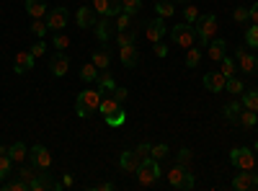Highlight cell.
Here are the masks:
<instances>
[{
  "label": "cell",
  "mask_w": 258,
  "mask_h": 191,
  "mask_svg": "<svg viewBox=\"0 0 258 191\" xmlns=\"http://www.w3.org/2000/svg\"><path fill=\"white\" fill-rule=\"evenodd\" d=\"M199 8H194V6H188V8H183V18H186V24H197L199 21Z\"/></svg>",
  "instance_id": "obj_45"
},
{
  "label": "cell",
  "mask_w": 258,
  "mask_h": 191,
  "mask_svg": "<svg viewBox=\"0 0 258 191\" xmlns=\"http://www.w3.org/2000/svg\"><path fill=\"white\" fill-rule=\"evenodd\" d=\"M235 62H238V68H240L245 75H255V73H258V57H253L245 47L235 49Z\"/></svg>",
  "instance_id": "obj_8"
},
{
  "label": "cell",
  "mask_w": 258,
  "mask_h": 191,
  "mask_svg": "<svg viewBox=\"0 0 258 191\" xmlns=\"http://www.w3.org/2000/svg\"><path fill=\"white\" fill-rule=\"evenodd\" d=\"M49 70H52V75H54V78L68 75V70H70V57L64 54V52H54V54H52V59H49Z\"/></svg>",
  "instance_id": "obj_15"
},
{
  "label": "cell",
  "mask_w": 258,
  "mask_h": 191,
  "mask_svg": "<svg viewBox=\"0 0 258 191\" xmlns=\"http://www.w3.org/2000/svg\"><path fill=\"white\" fill-rule=\"evenodd\" d=\"M155 11H158L160 18H168V16L176 13V8H173V3H170V0H158V3H155Z\"/></svg>",
  "instance_id": "obj_34"
},
{
  "label": "cell",
  "mask_w": 258,
  "mask_h": 191,
  "mask_svg": "<svg viewBox=\"0 0 258 191\" xmlns=\"http://www.w3.org/2000/svg\"><path fill=\"white\" fill-rule=\"evenodd\" d=\"M98 111L103 114V121L109 124V126H121V124L126 121V114H124V109H121V103H119L114 96H109V98H101V103H98Z\"/></svg>",
  "instance_id": "obj_1"
},
{
  "label": "cell",
  "mask_w": 258,
  "mask_h": 191,
  "mask_svg": "<svg viewBox=\"0 0 258 191\" xmlns=\"http://www.w3.org/2000/svg\"><path fill=\"white\" fill-rule=\"evenodd\" d=\"M245 44L258 49V24H253L250 29H245Z\"/></svg>",
  "instance_id": "obj_38"
},
{
  "label": "cell",
  "mask_w": 258,
  "mask_h": 191,
  "mask_svg": "<svg viewBox=\"0 0 258 191\" xmlns=\"http://www.w3.org/2000/svg\"><path fill=\"white\" fill-rule=\"evenodd\" d=\"M255 153H258V142H255Z\"/></svg>",
  "instance_id": "obj_56"
},
{
  "label": "cell",
  "mask_w": 258,
  "mask_h": 191,
  "mask_svg": "<svg viewBox=\"0 0 258 191\" xmlns=\"http://www.w3.org/2000/svg\"><path fill=\"white\" fill-rule=\"evenodd\" d=\"M93 31H96L98 41H103V44H109V39H111V34L116 31V29H114V18H109V16H101V18L96 21V26H93Z\"/></svg>",
  "instance_id": "obj_13"
},
{
  "label": "cell",
  "mask_w": 258,
  "mask_h": 191,
  "mask_svg": "<svg viewBox=\"0 0 258 191\" xmlns=\"http://www.w3.org/2000/svg\"><path fill=\"white\" fill-rule=\"evenodd\" d=\"M34 62H36V57L31 52H18L16 54V62H13V73L16 75H24V73L34 70Z\"/></svg>",
  "instance_id": "obj_18"
},
{
  "label": "cell",
  "mask_w": 258,
  "mask_h": 191,
  "mask_svg": "<svg viewBox=\"0 0 258 191\" xmlns=\"http://www.w3.org/2000/svg\"><path fill=\"white\" fill-rule=\"evenodd\" d=\"M47 188L59 191V188H62V183L52 181V173H49V171H39V173H36V178L29 183V191H47Z\"/></svg>",
  "instance_id": "obj_10"
},
{
  "label": "cell",
  "mask_w": 258,
  "mask_h": 191,
  "mask_svg": "<svg viewBox=\"0 0 258 191\" xmlns=\"http://www.w3.org/2000/svg\"><path fill=\"white\" fill-rule=\"evenodd\" d=\"M191 160H194V153L188 150V147H181V150H178V165L191 168Z\"/></svg>",
  "instance_id": "obj_43"
},
{
  "label": "cell",
  "mask_w": 258,
  "mask_h": 191,
  "mask_svg": "<svg viewBox=\"0 0 258 191\" xmlns=\"http://www.w3.org/2000/svg\"><path fill=\"white\" fill-rule=\"evenodd\" d=\"M26 155H29V150H26L24 142H13V145L8 147V158H11L13 163H24Z\"/></svg>",
  "instance_id": "obj_25"
},
{
  "label": "cell",
  "mask_w": 258,
  "mask_h": 191,
  "mask_svg": "<svg viewBox=\"0 0 258 191\" xmlns=\"http://www.w3.org/2000/svg\"><path fill=\"white\" fill-rule=\"evenodd\" d=\"M11 165H13V160L8 158V153L0 155V181H6L11 176Z\"/></svg>",
  "instance_id": "obj_39"
},
{
  "label": "cell",
  "mask_w": 258,
  "mask_h": 191,
  "mask_svg": "<svg viewBox=\"0 0 258 191\" xmlns=\"http://www.w3.org/2000/svg\"><path fill=\"white\" fill-rule=\"evenodd\" d=\"M29 158H31V165H36L39 171H49L52 168V153L44 145H34L29 150Z\"/></svg>",
  "instance_id": "obj_9"
},
{
  "label": "cell",
  "mask_w": 258,
  "mask_h": 191,
  "mask_svg": "<svg viewBox=\"0 0 258 191\" xmlns=\"http://www.w3.org/2000/svg\"><path fill=\"white\" fill-rule=\"evenodd\" d=\"M96 188H98V191H111V188H114V183H111V181H106V183H98Z\"/></svg>",
  "instance_id": "obj_52"
},
{
  "label": "cell",
  "mask_w": 258,
  "mask_h": 191,
  "mask_svg": "<svg viewBox=\"0 0 258 191\" xmlns=\"http://www.w3.org/2000/svg\"><path fill=\"white\" fill-rule=\"evenodd\" d=\"M47 29H49V31L68 29V11H64V8H52V11L47 13Z\"/></svg>",
  "instance_id": "obj_14"
},
{
  "label": "cell",
  "mask_w": 258,
  "mask_h": 191,
  "mask_svg": "<svg viewBox=\"0 0 258 191\" xmlns=\"http://www.w3.org/2000/svg\"><path fill=\"white\" fill-rule=\"evenodd\" d=\"M137 31L135 29H126V31H116V47H126V44H135Z\"/></svg>",
  "instance_id": "obj_30"
},
{
  "label": "cell",
  "mask_w": 258,
  "mask_h": 191,
  "mask_svg": "<svg viewBox=\"0 0 258 191\" xmlns=\"http://www.w3.org/2000/svg\"><path fill=\"white\" fill-rule=\"evenodd\" d=\"M98 103H101V91L93 88V91H80L78 98H75V114L80 119L91 116L93 111H98Z\"/></svg>",
  "instance_id": "obj_2"
},
{
  "label": "cell",
  "mask_w": 258,
  "mask_h": 191,
  "mask_svg": "<svg viewBox=\"0 0 258 191\" xmlns=\"http://www.w3.org/2000/svg\"><path fill=\"white\" fill-rule=\"evenodd\" d=\"M75 21H78V26H80V29H93V26H96V21H98L93 6H80L78 13H75Z\"/></svg>",
  "instance_id": "obj_17"
},
{
  "label": "cell",
  "mask_w": 258,
  "mask_h": 191,
  "mask_svg": "<svg viewBox=\"0 0 258 191\" xmlns=\"http://www.w3.org/2000/svg\"><path fill=\"white\" fill-rule=\"evenodd\" d=\"M119 3H121V11L129 13V16H137L140 8H142V0H119Z\"/></svg>",
  "instance_id": "obj_35"
},
{
  "label": "cell",
  "mask_w": 258,
  "mask_h": 191,
  "mask_svg": "<svg viewBox=\"0 0 258 191\" xmlns=\"http://www.w3.org/2000/svg\"><path fill=\"white\" fill-rule=\"evenodd\" d=\"M173 3H188V0H173Z\"/></svg>",
  "instance_id": "obj_55"
},
{
  "label": "cell",
  "mask_w": 258,
  "mask_h": 191,
  "mask_svg": "<svg viewBox=\"0 0 258 191\" xmlns=\"http://www.w3.org/2000/svg\"><path fill=\"white\" fill-rule=\"evenodd\" d=\"M248 16L253 24H258V3H253V8H248Z\"/></svg>",
  "instance_id": "obj_51"
},
{
  "label": "cell",
  "mask_w": 258,
  "mask_h": 191,
  "mask_svg": "<svg viewBox=\"0 0 258 191\" xmlns=\"http://www.w3.org/2000/svg\"><path fill=\"white\" fill-rule=\"evenodd\" d=\"M111 96H114L119 103H124V101L129 98V88H114V91H111Z\"/></svg>",
  "instance_id": "obj_47"
},
{
  "label": "cell",
  "mask_w": 258,
  "mask_h": 191,
  "mask_svg": "<svg viewBox=\"0 0 258 191\" xmlns=\"http://www.w3.org/2000/svg\"><path fill=\"white\" fill-rule=\"evenodd\" d=\"M165 34H168V26H165V18H160V16L150 21L147 29H145V36H147L150 44H155V41H160Z\"/></svg>",
  "instance_id": "obj_11"
},
{
  "label": "cell",
  "mask_w": 258,
  "mask_h": 191,
  "mask_svg": "<svg viewBox=\"0 0 258 191\" xmlns=\"http://www.w3.org/2000/svg\"><path fill=\"white\" fill-rule=\"evenodd\" d=\"M225 83H227V78L220 70H212V73L204 75V88L212 91V93H222L225 91Z\"/></svg>",
  "instance_id": "obj_16"
},
{
  "label": "cell",
  "mask_w": 258,
  "mask_h": 191,
  "mask_svg": "<svg viewBox=\"0 0 258 191\" xmlns=\"http://www.w3.org/2000/svg\"><path fill=\"white\" fill-rule=\"evenodd\" d=\"M96 88H98L101 93H111V91L116 88L114 75H111L109 70H101V73H98V78H96Z\"/></svg>",
  "instance_id": "obj_22"
},
{
  "label": "cell",
  "mask_w": 258,
  "mask_h": 191,
  "mask_svg": "<svg viewBox=\"0 0 258 191\" xmlns=\"http://www.w3.org/2000/svg\"><path fill=\"white\" fill-rule=\"evenodd\" d=\"M232 188L235 191H255L258 188V173H250V171H243L232 178Z\"/></svg>",
  "instance_id": "obj_12"
},
{
  "label": "cell",
  "mask_w": 258,
  "mask_h": 191,
  "mask_svg": "<svg viewBox=\"0 0 258 191\" xmlns=\"http://www.w3.org/2000/svg\"><path fill=\"white\" fill-rule=\"evenodd\" d=\"M140 155H137V150H126V153H121V158H119V168L124 173H137V168H140Z\"/></svg>",
  "instance_id": "obj_19"
},
{
  "label": "cell",
  "mask_w": 258,
  "mask_h": 191,
  "mask_svg": "<svg viewBox=\"0 0 258 191\" xmlns=\"http://www.w3.org/2000/svg\"><path fill=\"white\" fill-rule=\"evenodd\" d=\"M202 62V49H197V47H191L188 52H186V65L188 68H197Z\"/></svg>",
  "instance_id": "obj_41"
},
{
  "label": "cell",
  "mask_w": 258,
  "mask_h": 191,
  "mask_svg": "<svg viewBox=\"0 0 258 191\" xmlns=\"http://www.w3.org/2000/svg\"><path fill=\"white\" fill-rule=\"evenodd\" d=\"M135 150H137V155H140V158H147V155H150V145H147V142H142V145H137V147H135Z\"/></svg>",
  "instance_id": "obj_50"
},
{
  "label": "cell",
  "mask_w": 258,
  "mask_h": 191,
  "mask_svg": "<svg viewBox=\"0 0 258 191\" xmlns=\"http://www.w3.org/2000/svg\"><path fill=\"white\" fill-rule=\"evenodd\" d=\"M36 173H39V168H36V165H21L16 176H18L21 181H26V183H31V181L36 178Z\"/></svg>",
  "instance_id": "obj_33"
},
{
  "label": "cell",
  "mask_w": 258,
  "mask_h": 191,
  "mask_svg": "<svg viewBox=\"0 0 258 191\" xmlns=\"http://www.w3.org/2000/svg\"><path fill=\"white\" fill-rule=\"evenodd\" d=\"M163 173H160V165H158V160L155 158H142L140 160V168H137V181L142 183V186H153V183H158V178H160Z\"/></svg>",
  "instance_id": "obj_4"
},
{
  "label": "cell",
  "mask_w": 258,
  "mask_h": 191,
  "mask_svg": "<svg viewBox=\"0 0 258 191\" xmlns=\"http://www.w3.org/2000/svg\"><path fill=\"white\" fill-rule=\"evenodd\" d=\"M31 31L36 34V36H44L47 34V24L41 18H34V24H31Z\"/></svg>",
  "instance_id": "obj_46"
},
{
  "label": "cell",
  "mask_w": 258,
  "mask_h": 191,
  "mask_svg": "<svg viewBox=\"0 0 258 191\" xmlns=\"http://www.w3.org/2000/svg\"><path fill=\"white\" fill-rule=\"evenodd\" d=\"M197 26L194 24H176L173 29H170V41L173 44H178V47H183V49H191L194 44H197Z\"/></svg>",
  "instance_id": "obj_3"
},
{
  "label": "cell",
  "mask_w": 258,
  "mask_h": 191,
  "mask_svg": "<svg viewBox=\"0 0 258 191\" xmlns=\"http://www.w3.org/2000/svg\"><path fill=\"white\" fill-rule=\"evenodd\" d=\"M119 59H121V65L124 68H137V62H140V52L135 44H126V47H119Z\"/></svg>",
  "instance_id": "obj_20"
},
{
  "label": "cell",
  "mask_w": 258,
  "mask_h": 191,
  "mask_svg": "<svg viewBox=\"0 0 258 191\" xmlns=\"http://www.w3.org/2000/svg\"><path fill=\"white\" fill-rule=\"evenodd\" d=\"M238 124H240V126H245V130H253V126L258 124V114H255V111H250V109H245V111H240Z\"/></svg>",
  "instance_id": "obj_28"
},
{
  "label": "cell",
  "mask_w": 258,
  "mask_h": 191,
  "mask_svg": "<svg viewBox=\"0 0 258 191\" xmlns=\"http://www.w3.org/2000/svg\"><path fill=\"white\" fill-rule=\"evenodd\" d=\"M91 62H93L98 70H109V68H111V54H109V49H96Z\"/></svg>",
  "instance_id": "obj_24"
},
{
  "label": "cell",
  "mask_w": 258,
  "mask_h": 191,
  "mask_svg": "<svg viewBox=\"0 0 258 191\" xmlns=\"http://www.w3.org/2000/svg\"><path fill=\"white\" fill-rule=\"evenodd\" d=\"M225 91H230L232 96H240V93L245 91V86H243V80H240V78L230 75V78H227V83H225Z\"/></svg>",
  "instance_id": "obj_32"
},
{
  "label": "cell",
  "mask_w": 258,
  "mask_h": 191,
  "mask_svg": "<svg viewBox=\"0 0 258 191\" xmlns=\"http://www.w3.org/2000/svg\"><path fill=\"white\" fill-rule=\"evenodd\" d=\"M98 73H101V70L93 65V62H88V65H83V68H80V80H85V83H96Z\"/></svg>",
  "instance_id": "obj_29"
},
{
  "label": "cell",
  "mask_w": 258,
  "mask_h": 191,
  "mask_svg": "<svg viewBox=\"0 0 258 191\" xmlns=\"http://www.w3.org/2000/svg\"><path fill=\"white\" fill-rule=\"evenodd\" d=\"M168 153H170V150H168V145H165V142H160V145H155V147H150V158H155L158 163L165 160Z\"/></svg>",
  "instance_id": "obj_37"
},
{
  "label": "cell",
  "mask_w": 258,
  "mask_h": 191,
  "mask_svg": "<svg viewBox=\"0 0 258 191\" xmlns=\"http://www.w3.org/2000/svg\"><path fill=\"white\" fill-rule=\"evenodd\" d=\"M52 44H54V49H68L70 47V39L64 36V34H59V31H54V36H52Z\"/></svg>",
  "instance_id": "obj_42"
},
{
  "label": "cell",
  "mask_w": 258,
  "mask_h": 191,
  "mask_svg": "<svg viewBox=\"0 0 258 191\" xmlns=\"http://www.w3.org/2000/svg\"><path fill=\"white\" fill-rule=\"evenodd\" d=\"M168 181H170V186L173 188H178V191H191L194 188V176H191V168H183V165H173L168 171Z\"/></svg>",
  "instance_id": "obj_6"
},
{
  "label": "cell",
  "mask_w": 258,
  "mask_h": 191,
  "mask_svg": "<svg viewBox=\"0 0 258 191\" xmlns=\"http://www.w3.org/2000/svg\"><path fill=\"white\" fill-rule=\"evenodd\" d=\"M204 49H207V54H209L212 62H220L225 57V52H227V41L225 39H212Z\"/></svg>",
  "instance_id": "obj_21"
},
{
  "label": "cell",
  "mask_w": 258,
  "mask_h": 191,
  "mask_svg": "<svg viewBox=\"0 0 258 191\" xmlns=\"http://www.w3.org/2000/svg\"><path fill=\"white\" fill-rule=\"evenodd\" d=\"M243 109H250V111H255L258 114V91L253 88V91H243Z\"/></svg>",
  "instance_id": "obj_27"
},
{
  "label": "cell",
  "mask_w": 258,
  "mask_h": 191,
  "mask_svg": "<svg viewBox=\"0 0 258 191\" xmlns=\"http://www.w3.org/2000/svg\"><path fill=\"white\" fill-rule=\"evenodd\" d=\"M29 52H31L34 57H41V54L47 52V44H44V41H36V44H34V47H31Z\"/></svg>",
  "instance_id": "obj_48"
},
{
  "label": "cell",
  "mask_w": 258,
  "mask_h": 191,
  "mask_svg": "<svg viewBox=\"0 0 258 191\" xmlns=\"http://www.w3.org/2000/svg\"><path fill=\"white\" fill-rule=\"evenodd\" d=\"M3 191H29V183L21 181V178H13V181L3 183Z\"/></svg>",
  "instance_id": "obj_40"
},
{
  "label": "cell",
  "mask_w": 258,
  "mask_h": 191,
  "mask_svg": "<svg viewBox=\"0 0 258 191\" xmlns=\"http://www.w3.org/2000/svg\"><path fill=\"white\" fill-rule=\"evenodd\" d=\"M240 111H243V103H238V101H230V103L225 106V109H222V116H225L227 121H238Z\"/></svg>",
  "instance_id": "obj_26"
},
{
  "label": "cell",
  "mask_w": 258,
  "mask_h": 191,
  "mask_svg": "<svg viewBox=\"0 0 258 191\" xmlns=\"http://www.w3.org/2000/svg\"><path fill=\"white\" fill-rule=\"evenodd\" d=\"M153 49H155V54H158V57H165V54H168V47L163 44V41H155Z\"/></svg>",
  "instance_id": "obj_49"
},
{
  "label": "cell",
  "mask_w": 258,
  "mask_h": 191,
  "mask_svg": "<svg viewBox=\"0 0 258 191\" xmlns=\"http://www.w3.org/2000/svg\"><path fill=\"white\" fill-rule=\"evenodd\" d=\"M6 153H8V150H6V147H3V145H0V155H6Z\"/></svg>",
  "instance_id": "obj_54"
},
{
  "label": "cell",
  "mask_w": 258,
  "mask_h": 191,
  "mask_svg": "<svg viewBox=\"0 0 258 191\" xmlns=\"http://www.w3.org/2000/svg\"><path fill=\"white\" fill-rule=\"evenodd\" d=\"M232 18H235V24H248V21H250V16H248V8L238 6V8L232 11Z\"/></svg>",
  "instance_id": "obj_44"
},
{
  "label": "cell",
  "mask_w": 258,
  "mask_h": 191,
  "mask_svg": "<svg viewBox=\"0 0 258 191\" xmlns=\"http://www.w3.org/2000/svg\"><path fill=\"white\" fill-rule=\"evenodd\" d=\"M129 18H132V16H129V13H119V16H114V29L116 31H126V29H132V24H129Z\"/></svg>",
  "instance_id": "obj_36"
},
{
  "label": "cell",
  "mask_w": 258,
  "mask_h": 191,
  "mask_svg": "<svg viewBox=\"0 0 258 191\" xmlns=\"http://www.w3.org/2000/svg\"><path fill=\"white\" fill-rule=\"evenodd\" d=\"M235 70H238V62L225 54V57L220 59V73H222L225 78H230V75H235Z\"/></svg>",
  "instance_id": "obj_31"
},
{
  "label": "cell",
  "mask_w": 258,
  "mask_h": 191,
  "mask_svg": "<svg viewBox=\"0 0 258 191\" xmlns=\"http://www.w3.org/2000/svg\"><path fill=\"white\" fill-rule=\"evenodd\" d=\"M26 13L31 18H44L47 16V3L44 0H26Z\"/></svg>",
  "instance_id": "obj_23"
},
{
  "label": "cell",
  "mask_w": 258,
  "mask_h": 191,
  "mask_svg": "<svg viewBox=\"0 0 258 191\" xmlns=\"http://www.w3.org/2000/svg\"><path fill=\"white\" fill-rule=\"evenodd\" d=\"M194 26H197V36H199L197 41H199L202 47H207L209 41L214 39V34H217V16H214V13L199 16V21Z\"/></svg>",
  "instance_id": "obj_5"
},
{
  "label": "cell",
  "mask_w": 258,
  "mask_h": 191,
  "mask_svg": "<svg viewBox=\"0 0 258 191\" xmlns=\"http://www.w3.org/2000/svg\"><path fill=\"white\" fill-rule=\"evenodd\" d=\"M73 183H75V181H73V176H68V173H64V178H62V186H68V188H70Z\"/></svg>",
  "instance_id": "obj_53"
},
{
  "label": "cell",
  "mask_w": 258,
  "mask_h": 191,
  "mask_svg": "<svg viewBox=\"0 0 258 191\" xmlns=\"http://www.w3.org/2000/svg\"><path fill=\"white\" fill-rule=\"evenodd\" d=\"M230 163L238 165L240 171H255L258 158L253 155L250 147H232V150H230Z\"/></svg>",
  "instance_id": "obj_7"
}]
</instances>
